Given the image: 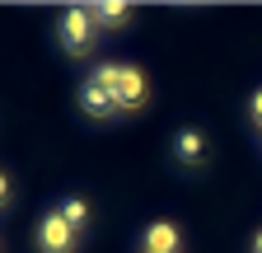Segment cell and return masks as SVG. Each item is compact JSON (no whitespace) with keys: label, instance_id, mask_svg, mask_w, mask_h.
<instances>
[{"label":"cell","instance_id":"6da1fadb","mask_svg":"<svg viewBox=\"0 0 262 253\" xmlns=\"http://www.w3.org/2000/svg\"><path fill=\"white\" fill-rule=\"evenodd\" d=\"M94 80H98V85H103V89L113 94V103H117L122 113H131V108H145V99H150L145 71L126 66V61H103V66L94 71Z\"/></svg>","mask_w":262,"mask_h":253},{"label":"cell","instance_id":"7a4b0ae2","mask_svg":"<svg viewBox=\"0 0 262 253\" xmlns=\"http://www.w3.org/2000/svg\"><path fill=\"white\" fill-rule=\"evenodd\" d=\"M56 33H61V47L71 52V56H84V52L94 47V33H98V24H94V10H84V5H71V10L61 14Z\"/></svg>","mask_w":262,"mask_h":253},{"label":"cell","instance_id":"3957f363","mask_svg":"<svg viewBox=\"0 0 262 253\" xmlns=\"http://www.w3.org/2000/svg\"><path fill=\"white\" fill-rule=\"evenodd\" d=\"M38 248L42 253H75V230L61 220V211H47L38 220Z\"/></svg>","mask_w":262,"mask_h":253},{"label":"cell","instance_id":"277c9868","mask_svg":"<svg viewBox=\"0 0 262 253\" xmlns=\"http://www.w3.org/2000/svg\"><path fill=\"white\" fill-rule=\"evenodd\" d=\"M80 113H84V117H94V122H103V117H113V113H122V108L113 103V94L89 75V80L80 85Z\"/></svg>","mask_w":262,"mask_h":253},{"label":"cell","instance_id":"5b68a950","mask_svg":"<svg viewBox=\"0 0 262 253\" xmlns=\"http://www.w3.org/2000/svg\"><path fill=\"white\" fill-rule=\"evenodd\" d=\"M173 155H178V164L202 169V164H206V136L196 132V126H183V132L173 136Z\"/></svg>","mask_w":262,"mask_h":253},{"label":"cell","instance_id":"8992f818","mask_svg":"<svg viewBox=\"0 0 262 253\" xmlns=\"http://www.w3.org/2000/svg\"><path fill=\"white\" fill-rule=\"evenodd\" d=\"M178 248H183V235L173 220H155L145 230V253H178Z\"/></svg>","mask_w":262,"mask_h":253},{"label":"cell","instance_id":"52a82bcc","mask_svg":"<svg viewBox=\"0 0 262 253\" xmlns=\"http://www.w3.org/2000/svg\"><path fill=\"white\" fill-rule=\"evenodd\" d=\"M131 19V5H122V0H103V5H94V24L98 28H122Z\"/></svg>","mask_w":262,"mask_h":253},{"label":"cell","instance_id":"ba28073f","mask_svg":"<svg viewBox=\"0 0 262 253\" xmlns=\"http://www.w3.org/2000/svg\"><path fill=\"white\" fill-rule=\"evenodd\" d=\"M56 211H61V220H66V225H71L75 235H80V230L89 225V202H84V197H66V202H61Z\"/></svg>","mask_w":262,"mask_h":253},{"label":"cell","instance_id":"9c48e42d","mask_svg":"<svg viewBox=\"0 0 262 253\" xmlns=\"http://www.w3.org/2000/svg\"><path fill=\"white\" fill-rule=\"evenodd\" d=\"M10 197H14V183H10V174H5V169H0V211L10 206Z\"/></svg>","mask_w":262,"mask_h":253},{"label":"cell","instance_id":"30bf717a","mask_svg":"<svg viewBox=\"0 0 262 253\" xmlns=\"http://www.w3.org/2000/svg\"><path fill=\"white\" fill-rule=\"evenodd\" d=\"M248 108H253V117H257V126H262V89L253 94V103H248Z\"/></svg>","mask_w":262,"mask_h":253},{"label":"cell","instance_id":"8fae6325","mask_svg":"<svg viewBox=\"0 0 262 253\" xmlns=\"http://www.w3.org/2000/svg\"><path fill=\"white\" fill-rule=\"evenodd\" d=\"M253 253H262V230H257V239H253Z\"/></svg>","mask_w":262,"mask_h":253}]
</instances>
